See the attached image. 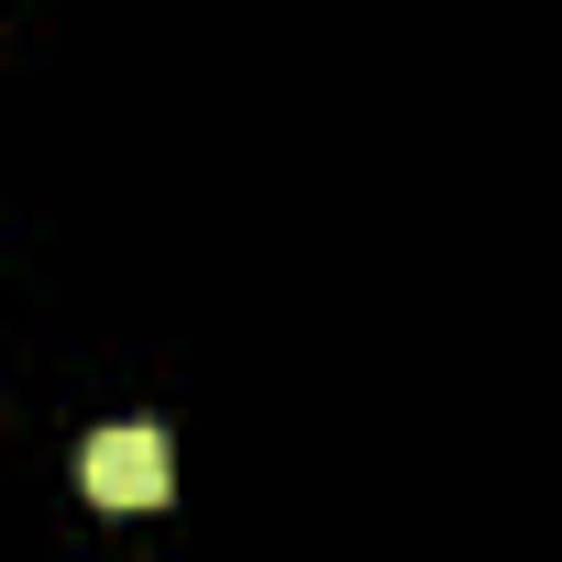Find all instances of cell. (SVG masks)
Segmentation results:
<instances>
[{
  "label": "cell",
  "mask_w": 562,
  "mask_h": 562,
  "mask_svg": "<svg viewBox=\"0 0 562 562\" xmlns=\"http://www.w3.org/2000/svg\"><path fill=\"white\" fill-rule=\"evenodd\" d=\"M78 485H89V507H155V496H166V441H155L144 419L89 430V441H78Z\"/></svg>",
  "instance_id": "cell-1"
}]
</instances>
